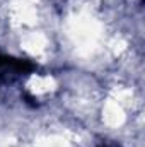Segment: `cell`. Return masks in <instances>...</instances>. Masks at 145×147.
<instances>
[{"label":"cell","instance_id":"6da1fadb","mask_svg":"<svg viewBox=\"0 0 145 147\" xmlns=\"http://www.w3.org/2000/svg\"><path fill=\"white\" fill-rule=\"evenodd\" d=\"M36 69L38 67L29 60H21V58L0 55V86L14 82L15 79L22 77V75L34 72Z\"/></svg>","mask_w":145,"mask_h":147},{"label":"cell","instance_id":"7a4b0ae2","mask_svg":"<svg viewBox=\"0 0 145 147\" xmlns=\"http://www.w3.org/2000/svg\"><path fill=\"white\" fill-rule=\"evenodd\" d=\"M101 147H106V146H101Z\"/></svg>","mask_w":145,"mask_h":147}]
</instances>
